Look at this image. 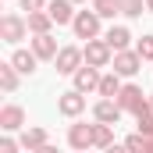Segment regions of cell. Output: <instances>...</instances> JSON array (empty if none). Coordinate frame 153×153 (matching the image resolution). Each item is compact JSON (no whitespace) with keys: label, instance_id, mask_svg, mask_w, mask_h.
<instances>
[{"label":"cell","instance_id":"12","mask_svg":"<svg viewBox=\"0 0 153 153\" xmlns=\"http://www.w3.org/2000/svg\"><path fill=\"white\" fill-rule=\"evenodd\" d=\"M22 125H25V111H22L18 103H7V107L0 111V128H4V132H18Z\"/></svg>","mask_w":153,"mask_h":153},{"label":"cell","instance_id":"5","mask_svg":"<svg viewBox=\"0 0 153 153\" xmlns=\"http://www.w3.org/2000/svg\"><path fill=\"white\" fill-rule=\"evenodd\" d=\"M57 111L64 117H78L85 111V93H78V89H68V93H61L57 96Z\"/></svg>","mask_w":153,"mask_h":153},{"label":"cell","instance_id":"23","mask_svg":"<svg viewBox=\"0 0 153 153\" xmlns=\"http://www.w3.org/2000/svg\"><path fill=\"white\" fill-rule=\"evenodd\" d=\"M135 53L143 57V61H153V36H143L135 43Z\"/></svg>","mask_w":153,"mask_h":153},{"label":"cell","instance_id":"31","mask_svg":"<svg viewBox=\"0 0 153 153\" xmlns=\"http://www.w3.org/2000/svg\"><path fill=\"white\" fill-rule=\"evenodd\" d=\"M150 103H153V96H150Z\"/></svg>","mask_w":153,"mask_h":153},{"label":"cell","instance_id":"7","mask_svg":"<svg viewBox=\"0 0 153 153\" xmlns=\"http://www.w3.org/2000/svg\"><path fill=\"white\" fill-rule=\"evenodd\" d=\"M71 78H75V89H78V93H93V89H100V78H103V75H100V68L82 64Z\"/></svg>","mask_w":153,"mask_h":153},{"label":"cell","instance_id":"10","mask_svg":"<svg viewBox=\"0 0 153 153\" xmlns=\"http://www.w3.org/2000/svg\"><path fill=\"white\" fill-rule=\"evenodd\" d=\"M121 114H125V111L117 107V100H100V103L93 107V117H96L100 125H117Z\"/></svg>","mask_w":153,"mask_h":153},{"label":"cell","instance_id":"19","mask_svg":"<svg viewBox=\"0 0 153 153\" xmlns=\"http://www.w3.org/2000/svg\"><path fill=\"white\" fill-rule=\"evenodd\" d=\"M93 146H100V150H107V146H114V125H93Z\"/></svg>","mask_w":153,"mask_h":153},{"label":"cell","instance_id":"14","mask_svg":"<svg viewBox=\"0 0 153 153\" xmlns=\"http://www.w3.org/2000/svg\"><path fill=\"white\" fill-rule=\"evenodd\" d=\"M103 39H107V46H111L114 53H121V50H128V43H132V32H128L125 25H111Z\"/></svg>","mask_w":153,"mask_h":153},{"label":"cell","instance_id":"15","mask_svg":"<svg viewBox=\"0 0 153 153\" xmlns=\"http://www.w3.org/2000/svg\"><path fill=\"white\" fill-rule=\"evenodd\" d=\"M46 139H50V135H46V128H25L18 143H22L29 153H36V150H43V146H46Z\"/></svg>","mask_w":153,"mask_h":153},{"label":"cell","instance_id":"1","mask_svg":"<svg viewBox=\"0 0 153 153\" xmlns=\"http://www.w3.org/2000/svg\"><path fill=\"white\" fill-rule=\"evenodd\" d=\"M100 22H103V18H100L96 11H78L75 22H71V29H75L78 39H85V43H89V39L100 36Z\"/></svg>","mask_w":153,"mask_h":153},{"label":"cell","instance_id":"32","mask_svg":"<svg viewBox=\"0 0 153 153\" xmlns=\"http://www.w3.org/2000/svg\"><path fill=\"white\" fill-rule=\"evenodd\" d=\"M82 153H85V150H82Z\"/></svg>","mask_w":153,"mask_h":153},{"label":"cell","instance_id":"28","mask_svg":"<svg viewBox=\"0 0 153 153\" xmlns=\"http://www.w3.org/2000/svg\"><path fill=\"white\" fill-rule=\"evenodd\" d=\"M36 153H57V146H50V143H46V146H43V150H36Z\"/></svg>","mask_w":153,"mask_h":153},{"label":"cell","instance_id":"16","mask_svg":"<svg viewBox=\"0 0 153 153\" xmlns=\"http://www.w3.org/2000/svg\"><path fill=\"white\" fill-rule=\"evenodd\" d=\"M11 64H14L22 75H32V71H36V64H39V57L32 53V50H14V53H11Z\"/></svg>","mask_w":153,"mask_h":153},{"label":"cell","instance_id":"13","mask_svg":"<svg viewBox=\"0 0 153 153\" xmlns=\"http://www.w3.org/2000/svg\"><path fill=\"white\" fill-rule=\"evenodd\" d=\"M32 53H36L39 61H57V53H61L57 50V39L53 36H36L32 39Z\"/></svg>","mask_w":153,"mask_h":153},{"label":"cell","instance_id":"2","mask_svg":"<svg viewBox=\"0 0 153 153\" xmlns=\"http://www.w3.org/2000/svg\"><path fill=\"white\" fill-rule=\"evenodd\" d=\"M82 53H85V64H89V68H107V64L114 61V50L107 46V39H89Z\"/></svg>","mask_w":153,"mask_h":153},{"label":"cell","instance_id":"20","mask_svg":"<svg viewBox=\"0 0 153 153\" xmlns=\"http://www.w3.org/2000/svg\"><path fill=\"white\" fill-rule=\"evenodd\" d=\"M0 89L4 93H14L18 89V68L7 61V64H0Z\"/></svg>","mask_w":153,"mask_h":153},{"label":"cell","instance_id":"18","mask_svg":"<svg viewBox=\"0 0 153 153\" xmlns=\"http://www.w3.org/2000/svg\"><path fill=\"white\" fill-rule=\"evenodd\" d=\"M121 89H125V85H121V75H117V71H111V75L100 78V89H96V93H100L103 100H117V93H121Z\"/></svg>","mask_w":153,"mask_h":153},{"label":"cell","instance_id":"6","mask_svg":"<svg viewBox=\"0 0 153 153\" xmlns=\"http://www.w3.org/2000/svg\"><path fill=\"white\" fill-rule=\"evenodd\" d=\"M111 64H114V71H117L121 78H128V75H135V71L143 68V57H139L135 50H121V53H114Z\"/></svg>","mask_w":153,"mask_h":153},{"label":"cell","instance_id":"27","mask_svg":"<svg viewBox=\"0 0 153 153\" xmlns=\"http://www.w3.org/2000/svg\"><path fill=\"white\" fill-rule=\"evenodd\" d=\"M103 153H128V150H125V146H107Z\"/></svg>","mask_w":153,"mask_h":153},{"label":"cell","instance_id":"26","mask_svg":"<svg viewBox=\"0 0 153 153\" xmlns=\"http://www.w3.org/2000/svg\"><path fill=\"white\" fill-rule=\"evenodd\" d=\"M139 132H143V135H150V139H153V117H150V121H143V125H139Z\"/></svg>","mask_w":153,"mask_h":153},{"label":"cell","instance_id":"9","mask_svg":"<svg viewBox=\"0 0 153 153\" xmlns=\"http://www.w3.org/2000/svg\"><path fill=\"white\" fill-rule=\"evenodd\" d=\"M46 14H50V18H53L57 25H71L78 11H75V4H71V0H50V7H46Z\"/></svg>","mask_w":153,"mask_h":153},{"label":"cell","instance_id":"3","mask_svg":"<svg viewBox=\"0 0 153 153\" xmlns=\"http://www.w3.org/2000/svg\"><path fill=\"white\" fill-rule=\"evenodd\" d=\"M25 32H29V22L22 14H4L0 18V39L4 43H22Z\"/></svg>","mask_w":153,"mask_h":153},{"label":"cell","instance_id":"4","mask_svg":"<svg viewBox=\"0 0 153 153\" xmlns=\"http://www.w3.org/2000/svg\"><path fill=\"white\" fill-rule=\"evenodd\" d=\"M57 75H75L78 68L85 64V53L78 50V46H61V53H57Z\"/></svg>","mask_w":153,"mask_h":153},{"label":"cell","instance_id":"29","mask_svg":"<svg viewBox=\"0 0 153 153\" xmlns=\"http://www.w3.org/2000/svg\"><path fill=\"white\" fill-rule=\"evenodd\" d=\"M146 11H150V14H153V0H146Z\"/></svg>","mask_w":153,"mask_h":153},{"label":"cell","instance_id":"30","mask_svg":"<svg viewBox=\"0 0 153 153\" xmlns=\"http://www.w3.org/2000/svg\"><path fill=\"white\" fill-rule=\"evenodd\" d=\"M71 4H85V0H71Z\"/></svg>","mask_w":153,"mask_h":153},{"label":"cell","instance_id":"24","mask_svg":"<svg viewBox=\"0 0 153 153\" xmlns=\"http://www.w3.org/2000/svg\"><path fill=\"white\" fill-rule=\"evenodd\" d=\"M22 7L32 14V11H46V7H50V0H22Z\"/></svg>","mask_w":153,"mask_h":153},{"label":"cell","instance_id":"21","mask_svg":"<svg viewBox=\"0 0 153 153\" xmlns=\"http://www.w3.org/2000/svg\"><path fill=\"white\" fill-rule=\"evenodd\" d=\"M93 11L100 18H114V14H121V4L117 0H93Z\"/></svg>","mask_w":153,"mask_h":153},{"label":"cell","instance_id":"11","mask_svg":"<svg viewBox=\"0 0 153 153\" xmlns=\"http://www.w3.org/2000/svg\"><path fill=\"white\" fill-rule=\"evenodd\" d=\"M143 103H146V96H143L139 85H125V89L117 93V107H121V111H132V114H135Z\"/></svg>","mask_w":153,"mask_h":153},{"label":"cell","instance_id":"25","mask_svg":"<svg viewBox=\"0 0 153 153\" xmlns=\"http://www.w3.org/2000/svg\"><path fill=\"white\" fill-rule=\"evenodd\" d=\"M18 146H22V143H18V139H11V135H4V139H0V153H18Z\"/></svg>","mask_w":153,"mask_h":153},{"label":"cell","instance_id":"22","mask_svg":"<svg viewBox=\"0 0 153 153\" xmlns=\"http://www.w3.org/2000/svg\"><path fill=\"white\" fill-rule=\"evenodd\" d=\"M117 4H121V14L125 18H139L146 11V0H117Z\"/></svg>","mask_w":153,"mask_h":153},{"label":"cell","instance_id":"17","mask_svg":"<svg viewBox=\"0 0 153 153\" xmlns=\"http://www.w3.org/2000/svg\"><path fill=\"white\" fill-rule=\"evenodd\" d=\"M25 22H29V32H32V36H50V25H53V18H50L46 11H32Z\"/></svg>","mask_w":153,"mask_h":153},{"label":"cell","instance_id":"8","mask_svg":"<svg viewBox=\"0 0 153 153\" xmlns=\"http://www.w3.org/2000/svg\"><path fill=\"white\" fill-rule=\"evenodd\" d=\"M68 146L75 153L89 150V146H93V125H71V128H68Z\"/></svg>","mask_w":153,"mask_h":153}]
</instances>
